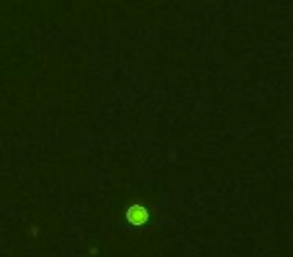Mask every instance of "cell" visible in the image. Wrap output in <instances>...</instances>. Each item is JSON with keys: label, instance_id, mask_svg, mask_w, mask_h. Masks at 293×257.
Masks as SVG:
<instances>
[{"label": "cell", "instance_id": "1", "mask_svg": "<svg viewBox=\"0 0 293 257\" xmlns=\"http://www.w3.org/2000/svg\"><path fill=\"white\" fill-rule=\"evenodd\" d=\"M146 219H149V211H146L145 207L135 205V207L129 209V221H131V223H135V225H143Z\"/></svg>", "mask_w": 293, "mask_h": 257}]
</instances>
